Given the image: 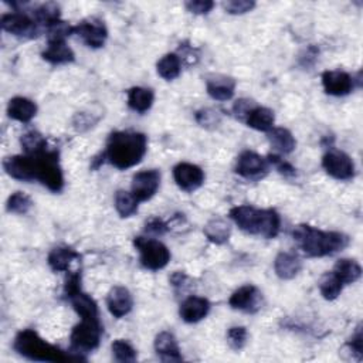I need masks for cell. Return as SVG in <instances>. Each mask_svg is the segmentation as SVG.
<instances>
[{"label": "cell", "instance_id": "1", "mask_svg": "<svg viewBox=\"0 0 363 363\" xmlns=\"http://www.w3.org/2000/svg\"><path fill=\"white\" fill-rule=\"evenodd\" d=\"M148 150L145 134L132 131L113 132L107 142L106 159L117 169L125 171L138 165Z\"/></svg>", "mask_w": 363, "mask_h": 363}, {"label": "cell", "instance_id": "2", "mask_svg": "<svg viewBox=\"0 0 363 363\" xmlns=\"http://www.w3.org/2000/svg\"><path fill=\"white\" fill-rule=\"evenodd\" d=\"M294 241L306 257L334 255L349 245V237L339 232H325L309 225H299L292 232Z\"/></svg>", "mask_w": 363, "mask_h": 363}, {"label": "cell", "instance_id": "3", "mask_svg": "<svg viewBox=\"0 0 363 363\" xmlns=\"http://www.w3.org/2000/svg\"><path fill=\"white\" fill-rule=\"evenodd\" d=\"M229 216L247 234L270 240L276 239L281 230V218L273 209H257L254 206L243 204L233 207Z\"/></svg>", "mask_w": 363, "mask_h": 363}, {"label": "cell", "instance_id": "4", "mask_svg": "<svg viewBox=\"0 0 363 363\" xmlns=\"http://www.w3.org/2000/svg\"><path fill=\"white\" fill-rule=\"evenodd\" d=\"M15 350L30 360L36 362H67L78 360L74 355H67L60 348L44 341L36 331L23 329L20 331L13 342Z\"/></svg>", "mask_w": 363, "mask_h": 363}, {"label": "cell", "instance_id": "5", "mask_svg": "<svg viewBox=\"0 0 363 363\" xmlns=\"http://www.w3.org/2000/svg\"><path fill=\"white\" fill-rule=\"evenodd\" d=\"M36 164V180L44 185L48 190L60 193L64 187V175L60 165V155L57 150H44L38 155H30Z\"/></svg>", "mask_w": 363, "mask_h": 363}, {"label": "cell", "instance_id": "6", "mask_svg": "<svg viewBox=\"0 0 363 363\" xmlns=\"http://www.w3.org/2000/svg\"><path fill=\"white\" fill-rule=\"evenodd\" d=\"M102 336V325L99 318H81V322L73 328L71 353L81 360V353H88L99 346Z\"/></svg>", "mask_w": 363, "mask_h": 363}, {"label": "cell", "instance_id": "7", "mask_svg": "<svg viewBox=\"0 0 363 363\" xmlns=\"http://www.w3.org/2000/svg\"><path fill=\"white\" fill-rule=\"evenodd\" d=\"M134 244L139 251V262L143 269L150 271H159L169 264L171 251L159 240L135 237Z\"/></svg>", "mask_w": 363, "mask_h": 363}, {"label": "cell", "instance_id": "8", "mask_svg": "<svg viewBox=\"0 0 363 363\" xmlns=\"http://www.w3.org/2000/svg\"><path fill=\"white\" fill-rule=\"evenodd\" d=\"M0 24H2V29L5 31L24 40L36 38L41 33L37 22L22 10H15L12 13L3 15Z\"/></svg>", "mask_w": 363, "mask_h": 363}, {"label": "cell", "instance_id": "9", "mask_svg": "<svg viewBox=\"0 0 363 363\" xmlns=\"http://www.w3.org/2000/svg\"><path fill=\"white\" fill-rule=\"evenodd\" d=\"M234 171L239 176L247 180H260L267 176L270 162L252 150H244L239 155Z\"/></svg>", "mask_w": 363, "mask_h": 363}, {"label": "cell", "instance_id": "10", "mask_svg": "<svg viewBox=\"0 0 363 363\" xmlns=\"http://www.w3.org/2000/svg\"><path fill=\"white\" fill-rule=\"evenodd\" d=\"M322 168L325 172L336 180H350L355 178L356 168L348 153L331 149L322 158Z\"/></svg>", "mask_w": 363, "mask_h": 363}, {"label": "cell", "instance_id": "11", "mask_svg": "<svg viewBox=\"0 0 363 363\" xmlns=\"http://www.w3.org/2000/svg\"><path fill=\"white\" fill-rule=\"evenodd\" d=\"M73 34L78 36L90 48H101L108 38V30L102 20L91 17L73 27Z\"/></svg>", "mask_w": 363, "mask_h": 363}, {"label": "cell", "instance_id": "12", "mask_svg": "<svg viewBox=\"0 0 363 363\" xmlns=\"http://www.w3.org/2000/svg\"><path fill=\"white\" fill-rule=\"evenodd\" d=\"M161 186V172L157 169L142 171L134 175L132 178V194L136 197V200L146 201L150 200L155 194H157L158 189Z\"/></svg>", "mask_w": 363, "mask_h": 363}, {"label": "cell", "instance_id": "13", "mask_svg": "<svg viewBox=\"0 0 363 363\" xmlns=\"http://www.w3.org/2000/svg\"><path fill=\"white\" fill-rule=\"evenodd\" d=\"M263 304V294L254 285H243L229 299V305L233 309L243 311L247 314H254L262 308Z\"/></svg>", "mask_w": 363, "mask_h": 363}, {"label": "cell", "instance_id": "14", "mask_svg": "<svg viewBox=\"0 0 363 363\" xmlns=\"http://www.w3.org/2000/svg\"><path fill=\"white\" fill-rule=\"evenodd\" d=\"M5 172L20 182H34L36 180V164L30 155H15L8 157L3 161Z\"/></svg>", "mask_w": 363, "mask_h": 363}, {"label": "cell", "instance_id": "15", "mask_svg": "<svg viewBox=\"0 0 363 363\" xmlns=\"http://www.w3.org/2000/svg\"><path fill=\"white\" fill-rule=\"evenodd\" d=\"M173 179L179 189L192 193L204 183V172L197 165L182 162L173 168Z\"/></svg>", "mask_w": 363, "mask_h": 363}, {"label": "cell", "instance_id": "16", "mask_svg": "<svg viewBox=\"0 0 363 363\" xmlns=\"http://www.w3.org/2000/svg\"><path fill=\"white\" fill-rule=\"evenodd\" d=\"M322 85L328 95L345 97L355 88V80L350 74L339 70L325 71L322 74Z\"/></svg>", "mask_w": 363, "mask_h": 363}, {"label": "cell", "instance_id": "17", "mask_svg": "<svg viewBox=\"0 0 363 363\" xmlns=\"http://www.w3.org/2000/svg\"><path fill=\"white\" fill-rule=\"evenodd\" d=\"M211 311V302L201 297H187L179 309L180 320L186 324H197L204 320Z\"/></svg>", "mask_w": 363, "mask_h": 363}, {"label": "cell", "instance_id": "18", "mask_svg": "<svg viewBox=\"0 0 363 363\" xmlns=\"http://www.w3.org/2000/svg\"><path fill=\"white\" fill-rule=\"evenodd\" d=\"M107 306H108V311H110L113 317H115L118 320L124 318L132 311V306H134L132 294L129 292L128 288L121 287V285H115L108 292Z\"/></svg>", "mask_w": 363, "mask_h": 363}, {"label": "cell", "instance_id": "19", "mask_svg": "<svg viewBox=\"0 0 363 363\" xmlns=\"http://www.w3.org/2000/svg\"><path fill=\"white\" fill-rule=\"evenodd\" d=\"M41 57L50 64L60 66L74 62L76 55L71 47L66 43V40H48L45 50L41 53Z\"/></svg>", "mask_w": 363, "mask_h": 363}, {"label": "cell", "instance_id": "20", "mask_svg": "<svg viewBox=\"0 0 363 363\" xmlns=\"http://www.w3.org/2000/svg\"><path fill=\"white\" fill-rule=\"evenodd\" d=\"M155 352L164 362H180L183 357L180 355V348L176 341V336L169 332L164 331L155 338Z\"/></svg>", "mask_w": 363, "mask_h": 363}, {"label": "cell", "instance_id": "21", "mask_svg": "<svg viewBox=\"0 0 363 363\" xmlns=\"http://www.w3.org/2000/svg\"><path fill=\"white\" fill-rule=\"evenodd\" d=\"M37 114L36 102L24 98V97H15L8 104V115L9 118L19 121L22 124L30 122Z\"/></svg>", "mask_w": 363, "mask_h": 363}, {"label": "cell", "instance_id": "22", "mask_svg": "<svg viewBox=\"0 0 363 363\" xmlns=\"http://www.w3.org/2000/svg\"><path fill=\"white\" fill-rule=\"evenodd\" d=\"M247 127L260 131V132H269L274 128V122H276V115L274 111H271L270 108L266 107H260V106H254L248 114L245 115L244 121Z\"/></svg>", "mask_w": 363, "mask_h": 363}, {"label": "cell", "instance_id": "23", "mask_svg": "<svg viewBox=\"0 0 363 363\" xmlns=\"http://www.w3.org/2000/svg\"><path fill=\"white\" fill-rule=\"evenodd\" d=\"M206 90L207 94L216 101H230L234 97L236 81L226 76H216L207 78Z\"/></svg>", "mask_w": 363, "mask_h": 363}, {"label": "cell", "instance_id": "24", "mask_svg": "<svg viewBox=\"0 0 363 363\" xmlns=\"http://www.w3.org/2000/svg\"><path fill=\"white\" fill-rule=\"evenodd\" d=\"M302 270V262L294 252H280L274 260V271L281 280H292Z\"/></svg>", "mask_w": 363, "mask_h": 363}, {"label": "cell", "instance_id": "25", "mask_svg": "<svg viewBox=\"0 0 363 363\" xmlns=\"http://www.w3.org/2000/svg\"><path fill=\"white\" fill-rule=\"evenodd\" d=\"M80 258L81 255L70 247H56L50 251L47 257V263L53 271L63 273V271H69L71 263L74 260H80Z\"/></svg>", "mask_w": 363, "mask_h": 363}, {"label": "cell", "instance_id": "26", "mask_svg": "<svg viewBox=\"0 0 363 363\" xmlns=\"http://www.w3.org/2000/svg\"><path fill=\"white\" fill-rule=\"evenodd\" d=\"M267 136L274 150L278 152L280 155H288L295 150L297 141L290 129L274 127L271 131L267 132Z\"/></svg>", "mask_w": 363, "mask_h": 363}, {"label": "cell", "instance_id": "27", "mask_svg": "<svg viewBox=\"0 0 363 363\" xmlns=\"http://www.w3.org/2000/svg\"><path fill=\"white\" fill-rule=\"evenodd\" d=\"M155 94L150 88L134 87L128 91V106L132 111L143 114L149 111L153 106Z\"/></svg>", "mask_w": 363, "mask_h": 363}, {"label": "cell", "instance_id": "28", "mask_svg": "<svg viewBox=\"0 0 363 363\" xmlns=\"http://www.w3.org/2000/svg\"><path fill=\"white\" fill-rule=\"evenodd\" d=\"M80 318H99L98 305L88 294L78 291L69 298Z\"/></svg>", "mask_w": 363, "mask_h": 363}, {"label": "cell", "instance_id": "29", "mask_svg": "<svg viewBox=\"0 0 363 363\" xmlns=\"http://www.w3.org/2000/svg\"><path fill=\"white\" fill-rule=\"evenodd\" d=\"M203 233L207 237V240L222 245L229 241L232 236V226L225 219H212L204 226Z\"/></svg>", "mask_w": 363, "mask_h": 363}, {"label": "cell", "instance_id": "30", "mask_svg": "<svg viewBox=\"0 0 363 363\" xmlns=\"http://www.w3.org/2000/svg\"><path fill=\"white\" fill-rule=\"evenodd\" d=\"M332 273L339 278V281L343 285H349L356 283L360 276H362V267L359 266V263L356 260H350V258H342L339 260Z\"/></svg>", "mask_w": 363, "mask_h": 363}, {"label": "cell", "instance_id": "31", "mask_svg": "<svg viewBox=\"0 0 363 363\" xmlns=\"http://www.w3.org/2000/svg\"><path fill=\"white\" fill-rule=\"evenodd\" d=\"M157 71L166 81L176 80L182 71V62L179 56L176 53H169L164 56L157 64Z\"/></svg>", "mask_w": 363, "mask_h": 363}, {"label": "cell", "instance_id": "32", "mask_svg": "<svg viewBox=\"0 0 363 363\" xmlns=\"http://www.w3.org/2000/svg\"><path fill=\"white\" fill-rule=\"evenodd\" d=\"M33 19L37 22L40 27H50L56 22L62 20L60 17V8L56 3H44L34 9Z\"/></svg>", "mask_w": 363, "mask_h": 363}, {"label": "cell", "instance_id": "33", "mask_svg": "<svg viewBox=\"0 0 363 363\" xmlns=\"http://www.w3.org/2000/svg\"><path fill=\"white\" fill-rule=\"evenodd\" d=\"M138 206L139 201L132 193L127 190H118L115 193V209L122 219L134 216L138 212Z\"/></svg>", "mask_w": 363, "mask_h": 363}, {"label": "cell", "instance_id": "34", "mask_svg": "<svg viewBox=\"0 0 363 363\" xmlns=\"http://www.w3.org/2000/svg\"><path fill=\"white\" fill-rule=\"evenodd\" d=\"M20 145L26 155H38L47 150V139L37 131H30L22 135Z\"/></svg>", "mask_w": 363, "mask_h": 363}, {"label": "cell", "instance_id": "35", "mask_svg": "<svg viewBox=\"0 0 363 363\" xmlns=\"http://www.w3.org/2000/svg\"><path fill=\"white\" fill-rule=\"evenodd\" d=\"M343 284L339 281V278L331 271V273H327L322 276L321 281H320V291H321V295L327 299V301H334L336 299L342 290H343Z\"/></svg>", "mask_w": 363, "mask_h": 363}, {"label": "cell", "instance_id": "36", "mask_svg": "<svg viewBox=\"0 0 363 363\" xmlns=\"http://www.w3.org/2000/svg\"><path fill=\"white\" fill-rule=\"evenodd\" d=\"M33 207V200L23 192H15L6 203V211L13 215H26Z\"/></svg>", "mask_w": 363, "mask_h": 363}, {"label": "cell", "instance_id": "37", "mask_svg": "<svg viewBox=\"0 0 363 363\" xmlns=\"http://www.w3.org/2000/svg\"><path fill=\"white\" fill-rule=\"evenodd\" d=\"M113 356L117 362H135L138 357L136 349L125 339H117L111 345Z\"/></svg>", "mask_w": 363, "mask_h": 363}, {"label": "cell", "instance_id": "38", "mask_svg": "<svg viewBox=\"0 0 363 363\" xmlns=\"http://www.w3.org/2000/svg\"><path fill=\"white\" fill-rule=\"evenodd\" d=\"M247 329L244 327H233L227 331V343L234 350H241L247 343Z\"/></svg>", "mask_w": 363, "mask_h": 363}, {"label": "cell", "instance_id": "39", "mask_svg": "<svg viewBox=\"0 0 363 363\" xmlns=\"http://www.w3.org/2000/svg\"><path fill=\"white\" fill-rule=\"evenodd\" d=\"M196 121L203 128H216L220 124V114L212 108H204L196 113Z\"/></svg>", "mask_w": 363, "mask_h": 363}, {"label": "cell", "instance_id": "40", "mask_svg": "<svg viewBox=\"0 0 363 363\" xmlns=\"http://www.w3.org/2000/svg\"><path fill=\"white\" fill-rule=\"evenodd\" d=\"M223 6L229 15L237 16L251 12L255 8V2L254 0H230V2H226Z\"/></svg>", "mask_w": 363, "mask_h": 363}, {"label": "cell", "instance_id": "41", "mask_svg": "<svg viewBox=\"0 0 363 363\" xmlns=\"http://www.w3.org/2000/svg\"><path fill=\"white\" fill-rule=\"evenodd\" d=\"M185 6L187 12L193 15H207L215 8V2L212 0H190V2L185 3Z\"/></svg>", "mask_w": 363, "mask_h": 363}, {"label": "cell", "instance_id": "42", "mask_svg": "<svg viewBox=\"0 0 363 363\" xmlns=\"http://www.w3.org/2000/svg\"><path fill=\"white\" fill-rule=\"evenodd\" d=\"M269 162H270V165H273L281 175H284V176H287V178H292V176L297 175V169H295L291 164H288L287 161L281 159V158L278 157V155H270V157H269Z\"/></svg>", "mask_w": 363, "mask_h": 363}, {"label": "cell", "instance_id": "43", "mask_svg": "<svg viewBox=\"0 0 363 363\" xmlns=\"http://www.w3.org/2000/svg\"><path fill=\"white\" fill-rule=\"evenodd\" d=\"M78 291H81V270H77V271L71 273L67 277V281H66V285H64V295L67 298H70L71 295H74Z\"/></svg>", "mask_w": 363, "mask_h": 363}, {"label": "cell", "instance_id": "44", "mask_svg": "<svg viewBox=\"0 0 363 363\" xmlns=\"http://www.w3.org/2000/svg\"><path fill=\"white\" fill-rule=\"evenodd\" d=\"M362 339H363V338H362V328L357 327V328H356V332L352 335V338H350V339L348 341V343H346V346L349 348L350 353L355 355L357 360H362V357H363Z\"/></svg>", "mask_w": 363, "mask_h": 363}, {"label": "cell", "instance_id": "45", "mask_svg": "<svg viewBox=\"0 0 363 363\" xmlns=\"http://www.w3.org/2000/svg\"><path fill=\"white\" fill-rule=\"evenodd\" d=\"M179 51H180V55H178V56H179V59H180V62H185V60H186V63H187L189 66L197 63V60H199V51H197L193 45H189L187 43H183V44H180Z\"/></svg>", "mask_w": 363, "mask_h": 363}, {"label": "cell", "instance_id": "46", "mask_svg": "<svg viewBox=\"0 0 363 363\" xmlns=\"http://www.w3.org/2000/svg\"><path fill=\"white\" fill-rule=\"evenodd\" d=\"M146 227V232L150 233V234H155V236H162L165 234L168 230H169V226L159 218H152L146 222L145 225Z\"/></svg>", "mask_w": 363, "mask_h": 363}, {"label": "cell", "instance_id": "47", "mask_svg": "<svg viewBox=\"0 0 363 363\" xmlns=\"http://www.w3.org/2000/svg\"><path fill=\"white\" fill-rule=\"evenodd\" d=\"M255 106V104L252 102V101H250V99H239L236 104H234V107H233V114L236 115V118L237 120H240V121H244V118H245V115L248 114V111L252 108Z\"/></svg>", "mask_w": 363, "mask_h": 363}, {"label": "cell", "instance_id": "48", "mask_svg": "<svg viewBox=\"0 0 363 363\" xmlns=\"http://www.w3.org/2000/svg\"><path fill=\"white\" fill-rule=\"evenodd\" d=\"M169 281H171V284L178 290V288H180V287L185 285V283L187 281V276H186L185 273L176 271V273H173V274L171 276Z\"/></svg>", "mask_w": 363, "mask_h": 363}]
</instances>
